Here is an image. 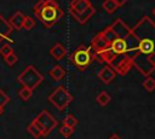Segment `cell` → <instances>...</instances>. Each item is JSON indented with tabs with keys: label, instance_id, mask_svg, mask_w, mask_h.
<instances>
[{
	"label": "cell",
	"instance_id": "6da1fadb",
	"mask_svg": "<svg viewBox=\"0 0 155 139\" xmlns=\"http://www.w3.org/2000/svg\"><path fill=\"white\" fill-rule=\"evenodd\" d=\"M110 28L114 35L109 42V47L94 57L99 62L111 66L116 74L124 76L132 68V58L136 54L137 41L131 28L122 19H116Z\"/></svg>",
	"mask_w": 155,
	"mask_h": 139
},
{
	"label": "cell",
	"instance_id": "7a4b0ae2",
	"mask_svg": "<svg viewBox=\"0 0 155 139\" xmlns=\"http://www.w3.org/2000/svg\"><path fill=\"white\" fill-rule=\"evenodd\" d=\"M131 30L137 41L132 66L143 76H150L155 70V23L144 16Z\"/></svg>",
	"mask_w": 155,
	"mask_h": 139
},
{
	"label": "cell",
	"instance_id": "3957f363",
	"mask_svg": "<svg viewBox=\"0 0 155 139\" xmlns=\"http://www.w3.org/2000/svg\"><path fill=\"white\" fill-rule=\"evenodd\" d=\"M33 11L46 28H52L64 16L63 10L56 0H40L34 6Z\"/></svg>",
	"mask_w": 155,
	"mask_h": 139
},
{
	"label": "cell",
	"instance_id": "277c9868",
	"mask_svg": "<svg viewBox=\"0 0 155 139\" xmlns=\"http://www.w3.org/2000/svg\"><path fill=\"white\" fill-rule=\"evenodd\" d=\"M70 60L76 66L78 70H80V71L86 70L90 66V64L92 63V60H93L92 48L87 47V46H84V45L79 46L73 52V54L70 57Z\"/></svg>",
	"mask_w": 155,
	"mask_h": 139
},
{
	"label": "cell",
	"instance_id": "5b68a950",
	"mask_svg": "<svg viewBox=\"0 0 155 139\" xmlns=\"http://www.w3.org/2000/svg\"><path fill=\"white\" fill-rule=\"evenodd\" d=\"M44 80V76L33 66V65H28L18 76H17V81L24 86L28 87L30 89H35Z\"/></svg>",
	"mask_w": 155,
	"mask_h": 139
},
{
	"label": "cell",
	"instance_id": "8992f818",
	"mask_svg": "<svg viewBox=\"0 0 155 139\" xmlns=\"http://www.w3.org/2000/svg\"><path fill=\"white\" fill-rule=\"evenodd\" d=\"M73 95L71 93L64 87V86H58L50 95L47 97V100L59 111H63L71 102H73Z\"/></svg>",
	"mask_w": 155,
	"mask_h": 139
},
{
	"label": "cell",
	"instance_id": "52a82bcc",
	"mask_svg": "<svg viewBox=\"0 0 155 139\" xmlns=\"http://www.w3.org/2000/svg\"><path fill=\"white\" fill-rule=\"evenodd\" d=\"M34 120H35L36 123L39 124V127H40V129H41V132H42V137L48 135V134L57 127V124H58L57 120H56V118L52 116V114H51L50 111H47V110H42Z\"/></svg>",
	"mask_w": 155,
	"mask_h": 139
},
{
	"label": "cell",
	"instance_id": "ba28073f",
	"mask_svg": "<svg viewBox=\"0 0 155 139\" xmlns=\"http://www.w3.org/2000/svg\"><path fill=\"white\" fill-rule=\"evenodd\" d=\"M109 47V41L107 40V37L104 36V34L101 31L97 35H94V37L91 41V48L94 51V56L102 53L103 51H105ZM93 56V57H94Z\"/></svg>",
	"mask_w": 155,
	"mask_h": 139
},
{
	"label": "cell",
	"instance_id": "9c48e42d",
	"mask_svg": "<svg viewBox=\"0 0 155 139\" xmlns=\"http://www.w3.org/2000/svg\"><path fill=\"white\" fill-rule=\"evenodd\" d=\"M115 76H116V71H115L111 66H109V65H105V66L102 68V70L98 73V79H99L103 83H105V85H109V83L115 79Z\"/></svg>",
	"mask_w": 155,
	"mask_h": 139
},
{
	"label": "cell",
	"instance_id": "30bf717a",
	"mask_svg": "<svg viewBox=\"0 0 155 139\" xmlns=\"http://www.w3.org/2000/svg\"><path fill=\"white\" fill-rule=\"evenodd\" d=\"M90 6H91L90 0H71L70 5H69V12H70V15L81 13Z\"/></svg>",
	"mask_w": 155,
	"mask_h": 139
},
{
	"label": "cell",
	"instance_id": "8fae6325",
	"mask_svg": "<svg viewBox=\"0 0 155 139\" xmlns=\"http://www.w3.org/2000/svg\"><path fill=\"white\" fill-rule=\"evenodd\" d=\"M48 52H50V56H51L53 59L61 60V59H63V58L65 57V54H67V48L64 47L63 44L56 42V44L50 48Z\"/></svg>",
	"mask_w": 155,
	"mask_h": 139
},
{
	"label": "cell",
	"instance_id": "7c38bea8",
	"mask_svg": "<svg viewBox=\"0 0 155 139\" xmlns=\"http://www.w3.org/2000/svg\"><path fill=\"white\" fill-rule=\"evenodd\" d=\"M96 13V8L91 5L90 7H87L85 11H82L81 13H74V15H71L73 16V18H75L76 19V22H79L80 24H85V23H87V21L90 19V18H92V16Z\"/></svg>",
	"mask_w": 155,
	"mask_h": 139
},
{
	"label": "cell",
	"instance_id": "4fadbf2b",
	"mask_svg": "<svg viewBox=\"0 0 155 139\" xmlns=\"http://www.w3.org/2000/svg\"><path fill=\"white\" fill-rule=\"evenodd\" d=\"M12 31V28L10 27L8 22L0 15V41L2 40H8V41H12L8 36Z\"/></svg>",
	"mask_w": 155,
	"mask_h": 139
},
{
	"label": "cell",
	"instance_id": "5bb4252c",
	"mask_svg": "<svg viewBox=\"0 0 155 139\" xmlns=\"http://www.w3.org/2000/svg\"><path fill=\"white\" fill-rule=\"evenodd\" d=\"M23 21H24V16L22 12L17 11L15 15L11 16V18L7 21L10 27L12 28V30H21L22 29V25H23Z\"/></svg>",
	"mask_w": 155,
	"mask_h": 139
},
{
	"label": "cell",
	"instance_id": "9a60e30c",
	"mask_svg": "<svg viewBox=\"0 0 155 139\" xmlns=\"http://www.w3.org/2000/svg\"><path fill=\"white\" fill-rule=\"evenodd\" d=\"M65 74H67L65 69H64L62 65H59V64L54 65V66H53L52 69H50V71H48V75L51 76V79H52L53 81H62V80L64 79Z\"/></svg>",
	"mask_w": 155,
	"mask_h": 139
},
{
	"label": "cell",
	"instance_id": "2e32d148",
	"mask_svg": "<svg viewBox=\"0 0 155 139\" xmlns=\"http://www.w3.org/2000/svg\"><path fill=\"white\" fill-rule=\"evenodd\" d=\"M27 132H28L34 139H39V138L42 137V132H41L39 124L36 123L35 120H33V121L28 124V127H27Z\"/></svg>",
	"mask_w": 155,
	"mask_h": 139
},
{
	"label": "cell",
	"instance_id": "e0dca14e",
	"mask_svg": "<svg viewBox=\"0 0 155 139\" xmlns=\"http://www.w3.org/2000/svg\"><path fill=\"white\" fill-rule=\"evenodd\" d=\"M111 100V97L108 92L105 91H102L101 93H98V95L96 97V102L101 105V106H107L109 104V102Z\"/></svg>",
	"mask_w": 155,
	"mask_h": 139
},
{
	"label": "cell",
	"instance_id": "ac0fdd59",
	"mask_svg": "<svg viewBox=\"0 0 155 139\" xmlns=\"http://www.w3.org/2000/svg\"><path fill=\"white\" fill-rule=\"evenodd\" d=\"M143 88L147 91V92H153L155 91V79H153L151 76H145L143 83H142Z\"/></svg>",
	"mask_w": 155,
	"mask_h": 139
},
{
	"label": "cell",
	"instance_id": "d6986e66",
	"mask_svg": "<svg viewBox=\"0 0 155 139\" xmlns=\"http://www.w3.org/2000/svg\"><path fill=\"white\" fill-rule=\"evenodd\" d=\"M103 8H104L108 13H114V12L119 8V5H117L114 0H104V2H103Z\"/></svg>",
	"mask_w": 155,
	"mask_h": 139
},
{
	"label": "cell",
	"instance_id": "ffe728a7",
	"mask_svg": "<svg viewBox=\"0 0 155 139\" xmlns=\"http://www.w3.org/2000/svg\"><path fill=\"white\" fill-rule=\"evenodd\" d=\"M18 95H19V98H21L22 100L27 102V100H29V99L31 98V95H33V89H30V88L23 86V87L18 91Z\"/></svg>",
	"mask_w": 155,
	"mask_h": 139
},
{
	"label": "cell",
	"instance_id": "44dd1931",
	"mask_svg": "<svg viewBox=\"0 0 155 139\" xmlns=\"http://www.w3.org/2000/svg\"><path fill=\"white\" fill-rule=\"evenodd\" d=\"M75 132V128L74 127H69V126H65V124H62L59 127V134L63 137V138H69L74 134Z\"/></svg>",
	"mask_w": 155,
	"mask_h": 139
},
{
	"label": "cell",
	"instance_id": "7402d4cb",
	"mask_svg": "<svg viewBox=\"0 0 155 139\" xmlns=\"http://www.w3.org/2000/svg\"><path fill=\"white\" fill-rule=\"evenodd\" d=\"M63 124L69 126V127H74V128H75V126L78 124V118H76L74 115L68 114V115L63 118Z\"/></svg>",
	"mask_w": 155,
	"mask_h": 139
},
{
	"label": "cell",
	"instance_id": "603a6c76",
	"mask_svg": "<svg viewBox=\"0 0 155 139\" xmlns=\"http://www.w3.org/2000/svg\"><path fill=\"white\" fill-rule=\"evenodd\" d=\"M35 27V21L30 17V16H24V21H23V25H22V29H25V30H30Z\"/></svg>",
	"mask_w": 155,
	"mask_h": 139
},
{
	"label": "cell",
	"instance_id": "cb8c5ba5",
	"mask_svg": "<svg viewBox=\"0 0 155 139\" xmlns=\"http://www.w3.org/2000/svg\"><path fill=\"white\" fill-rule=\"evenodd\" d=\"M4 60H5V63H6L7 65L12 66V65H15V64L17 63L18 57H17V54H16L15 52H11V53H10V54H7L6 57H4Z\"/></svg>",
	"mask_w": 155,
	"mask_h": 139
},
{
	"label": "cell",
	"instance_id": "d4e9b609",
	"mask_svg": "<svg viewBox=\"0 0 155 139\" xmlns=\"http://www.w3.org/2000/svg\"><path fill=\"white\" fill-rule=\"evenodd\" d=\"M10 103V97L0 88V106L1 108H4L5 105H7Z\"/></svg>",
	"mask_w": 155,
	"mask_h": 139
},
{
	"label": "cell",
	"instance_id": "484cf974",
	"mask_svg": "<svg viewBox=\"0 0 155 139\" xmlns=\"http://www.w3.org/2000/svg\"><path fill=\"white\" fill-rule=\"evenodd\" d=\"M11 52H13V50H12V47H11L8 44H4V45L0 47V54H1L2 57H6V56L10 54Z\"/></svg>",
	"mask_w": 155,
	"mask_h": 139
},
{
	"label": "cell",
	"instance_id": "4316f807",
	"mask_svg": "<svg viewBox=\"0 0 155 139\" xmlns=\"http://www.w3.org/2000/svg\"><path fill=\"white\" fill-rule=\"evenodd\" d=\"M114 1H115V2H116L119 6H122V5H124L125 2H127L128 0H114Z\"/></svg>",
	"mask_w": 155,
	"mask_h": 139
},
{
	"label": "cell",
	"instance_id": "83f0119b",
	"mask_svg": "<svg viewBox=\"0 0 155 139\" xmlns=\"http://www.w3.org/2000/svg\"><path fill=\"white\" fill-rule=\"evenodd\" d=\"M109 139H121V138H120L117 134H111V135L109 137Z\"/></svg>",
	"mask_w": 155,
	"mask_h": 139
},
{
	"label": "cell",
	"instance_id": "f1b7e54d",
	"mask_svg": "<svg viewBox=\"0 0 155 139\" xmlns=\"http://www.w3.org/2000/svg\"><path fill=\"white\" fill-rule=\"evenodd\" d=\"M2 112H4V108H1V106H0V116L2 115Z\"/></svg>",
	"mask_w": 155,
	"mask_h": 139
},
{
	"label": "cell",
	"instance_id": "f546056e",
	"mask_svg": "<svg viewBox=\"0 0 155 139\" xmlns=\"http://www.w3.org/2000/svg\"><path fill=\"white\" fill-rule=\"evenodd\" d=\"M153 15H154V17H155V8L153 10Z\"/></svg>",
	"mask_w": 155,
	"mask_h": 139
}]
</instances>
